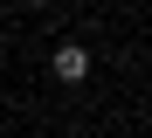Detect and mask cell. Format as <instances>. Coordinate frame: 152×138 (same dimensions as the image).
<instances>
[{
  "label": "cell",
  "mask_w": 152,
  "mask_h": 138,
  "mask_svg": "<svg viewBox=\"0 0 152 138\" xmlns=\"http://www.w3.org/2000/svg\"><path fill=\"white\" fill-rule=\"evenodd\" d=\"M48 69H56V83H83V76H90V48H83V42H56Z\"/></svg>",
  "instance_id": "6da1fadb"
},
{
  "label": "cell",
  "mask_w": 152,
  "mask_h": 138,
  "mask_svg": "<svg viewBox=\"0 0 152 138\" xmlns=\"http://www.w3.org/2000/svg\"><path fill=\"white\" fill-rule=\"evenodd\" d=\"M28 7H48V0H28Z\"/></svg>",
  "instance_id": "7a4b0ae2"
}]
</instances>
